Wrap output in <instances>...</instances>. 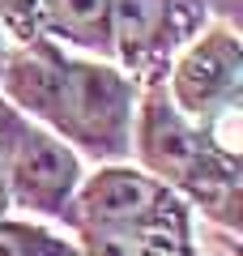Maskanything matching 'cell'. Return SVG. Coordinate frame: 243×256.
<instances>
[{
    "label": "cell",
    "instance_id": "6da1fadb",
    "mask_svg": "<svg viewBox=\"0 0 243 256\" xmlns=\"http://www.w3.org/2000/svg\"><path fill=\"white\" fill-rule=\"evenodd\" d=\"M0 94L77 158L102 166L128 162L132 154V111L141 90L111 60L77 56L43 34L4 52Z\"/></svg>",
    "mask_w": 243,
    "mask_h": 256
},
{
    "label": "cell",
    "instance_id": "7a4b0ae2",
    "mask_svg": "<svg viewBox=\"0 0 243 256\" xmlns=\"http://www.w3.org/2000/svg\"><path fill=\"white\" fill-rule=\"evenodd\" d=\"M81 256H200L192 210L166 184L128 162H102L81 175L64 218Z\"/></svg>",
    "mask_w": 243,
    "mask_h": 256
},
{
    "label": "cell",
    "instance_id": "3957f363",
    "mask_svg": "<svg viewBox=\"0 0 243 256\" xmlns=\"http://www.w3.org/2000/svg\"><path fill=\"white\" fill-rule=\"evenodd\" d=\"M132 154L145 175L180 196L184 205H196L214 226L226 235L239 230V154H226L205 128L184 120L171 107L162 86L136 94L132 111Z\"/></svg>",
    "mask_w": 243,
    "mask_h": 256
},
{
    "label": "cell",
    "instance_id": "277c9868",
    "mask_svg": "<svg viewBox=\"0 0 243 256\" xmlns=\"http://www.w3.org/2000/svg\"><path fill=\"white\" fill-rule=\"evenodd\" d=\"M171 107L226 150L239 154L234 146V124H239V102H243V43L239 30L226 22H209L180 56L162 82Z\"/></svg>",
    "mask_w": 243,
    "mask_h": 256
},
{
    "label": "cell",
    "instance_id": "5b68a950",
    "mask_svg": "<svg viewBox=\"0 0 243 256\" xmlns=\"http://www.w3.org/2000/svg\"><path fill=\"white\" fill-rule=\"evenodd\" d=\"M0 175L9 188V205L43 218H64L86 166L60 137H52L0 94Z\"/></svg>",
    "mask_w": 243,
    "mask_h": 256
},
{
    "label": "cell",
    "instance_id": "8992f818",
    "mask_svg": "<svg viewBox=\"0 0 243 256\" xmlns=\"http://www.w3.org/2000/svg\"><path fill=\"white\" fill-rule=\"evenodd\" d=\"M214 22L209 0H116L111 4V64L136 86H162L175 56Z\"/></svg>",
    "mask_w": 243,
    "mask_h": 256
},
{
    "label": "cell",
    "instance_id": "52a82bcc",
    "mask_svg": "<svg viewBox=\"0 0 243 256\" xmlns=\"http://www.w3.org/2000/svg\"><path fill=\"white\" fill-rule=\"evenodd\" d=\"M111 4L116 0H38V22L52 43L111 60Z\"/></svg>",
    "mask_w": 243,
    "mask_h": 256
},
{
    "label": "cell",
    "instance_id": "ba28073f",
    "mask_svg": "<svg viewBox=\"0 0 243 256\" xmlns=\"http://www.w3.org/2000/svg\"><path fill=\"white\" fill-rule=\"evenodd\" d=\"M0 256H81V252L72 239H60L38 222L0 218Z\"/></svg>",
    "mask_w": 243,
    "mask_h": 256
},
{
    "label": "cell",
    "instance_id": "9c48e42d",
    "mask_svg": "<svg viewBox=\"0 0 243 256\" xmlns=\"http://www.w3.org/2000/svg\"><path fill=\"white\" fill-rule=\"evenodd\" d=\"M0 34H4L9 47L30 43V38H43L38 0H0Z\"/></svg>",
    "mask_w": 243,
    "mask_h": 256
},
{
    "label": "cell",
    "instance_id": "30bf717a",
    "mask_svg": "<svg viewBox=\"0 0 243 256\" xmlns=\"http://www.w3.org/2000/svg\"><path fill=\"white\" fill-rule=\"evenodd\" d=\"M239 4L243 0H209V13H214V22H226L239 30Z\"/></svg>",
    "mask_w": 243,
    "mask_h": 256
},
{
    "label": "cell",
    "instance_id": "8fae6325",
    "mask_svg": "<svg viewBox=\"0 0 243 256\" xmlns=\"http://www.w3.org/2000/svg\"><path fill=\"white\" fill-rule=\"evenodd\" d=\"M9 210H13L9 205V188H4V175H0V218H9Z\"/></svg>",
    "mask_w": 243,
    "mask_h": 256
},
{
    "label": "cell",
    "instance_id": "7c38bea8",
    "mask_svg": "<svg viewBox=\"0 0 243 256\" xmlns=\"http://www.w3.org/2000/svg\"><path fill=\"white\" fill-rule=\"evenodd\" d=\"M4 52H9V43H4V34H0V64H4Z\"/></svg>",
    "mask_w": 243,
    "mask_h": 256
}]
</instances>
